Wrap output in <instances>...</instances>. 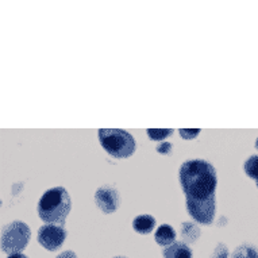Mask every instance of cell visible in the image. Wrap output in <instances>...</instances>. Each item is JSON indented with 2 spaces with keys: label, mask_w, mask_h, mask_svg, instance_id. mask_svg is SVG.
<instances>
[{
  "label": "cell",
  "mask_w": 258,
  "mask_h": 258,
  "mask_svg": "<svg viewBox=\"0 0 258 258\" xmlns=\"http://www.w3.org/2000/svg\"><path fill=\"white\" fill-rule=\"evenodd\" d=\"M186 211L198 223L211 224L215 216V196L207 200H195L185 198Z\"/></svg>",
  "instance_id": "5"
},
{
  "label": "cell",
  "mask_w": 258,
  "mask_h": 258,
  "mask_svg": "<svg viewBox=\"0 0 258 258\" xmlns=\"http://www.w3.org/2000/svg\"><path fill=\"white\" fill-rule=\"evenodd\" d=\"M67 238V231L62 226L55 224H45L38 230V242L46 250L54 251L59 249Z\"/></svg>",
  "instance_id": "6"
},
{
  "label": "cell",
  "mask_w": 258,
  "mask_h": 258,
  "mask_svg": "<svg viewBox=\"0 0 258 258\" xmlns=\"http://www.w3.org/2000/svg\"><path fill=\"white\" fill-rule=\"evenodd\" d=\"M95 203L104 214H112L120 206V196L118 189L111 185L99 186L95 192Z\"/></svg>",
  "instance_id": "7"
},
{
  "label": "cell",
  "mask_w": 258,
  "mask_h": 258,
  "mask_svg": "<svg viewBox=\"0 0 258 258\" xmlns=\"http://www.w3.org/2000/svg\"><path fill=\"white\" fill-rule=\"evenodd\" d=\"M98 136L103 149L115 158H128L136 152V140L126 130L100 128Z\"/></svg>",
  "instance_id": "3"
},
{
  "label": "cell",
  "mask_w": 258,
  "mask_h": 258,
  "mask_svg": "<svg viewBox=\"0 0 258 258\" xmlns=\"http://www.w3.org/2000/svg\"><path fill=\"white\" fill-rule=\"evenodd\" d=\"M7 258H27L23 253H15V254H11V255H9Z\"/></svg>",
  "instance_id": "19"
},
{
  "label": "cell",
  "mask_w": 258,
  "mask_h": 258,
  "mask_svg": "<svg viewBox=\"0 0 258 258\" xmlns=\"http://www.w3.org/2000/svg\"><path fill=\"white\" fill-rule=\"evenodd\" d=\"M55 258H77L76 253H73L71 250H67V251H63V253L58 254Z\"/></svg>",
  "instance_id": "18"
},
{
  "label": "cell",
  "mask_w": 258,
  "mask_h": 258,
  "mask_svg": "<svg viewBox=\"0 0 258 258\" xmlns=\"http://www.w3.org/2000/svg\"><path fill=\"white\" fill-rule=\"evenodd\" d=\"M180 231H181L182 238H184V241H185L186 243H192V242H195L200 235L199 227H198L196 224L192 223V222H184V223L181 224V229H180Z\"/></svg>",
  "instance_id": "11"
},
{
  "label": "cell",
  "mask_w": 258,
  "mask_h": 258,
  "mask_svg": "<svg viewBox=\"0 0 258 258\" xmlns=\"http://www.w3.org/2000/svg\"><path fill=\"white\" fill-rule=\"evenodd\" d=\"M233 258H258V251L250 245H241L233 253Z\"/></svg>",
  "instance_id": "13"
},
{
  "label": "cell",
  "mask_w": 258,
  "mask_h": 258,
  "mask_svg": "<svg viewBox=\"0 0 258 258\" xmlns=\"http://www.w3.org/2000/svg\"><path fill=\"white\" fill-rule=\"evenodd\" d=\"M114 258H124V257H114Z\"/></svg>",
  "instance_id": "21"
},
{
  "label": "cell",
  "mask_w": 258,
  "mask_h": 258,
  "mask_svg": "<svg viewBox=\"0 0 258 258\" xmlns=\"http://www.w3.org/2000/svg\"><path fill=\"white\" fill-rule=\"evenodd\" d=\"M72 207L68 190L63 186H54L47 189L38 202V216L47 224L62 226Z\"/></svg>",
  "instance_id": "2"
},
{
  "label": "cell",
  "mask_w": 258,
  "mask_h": 258,
  "mask_svg": "<svg viewBox=\"0 0 258 258\" xmlns=\"http://www.w3.org/2000/svg\"><path fill=\"white\" fill-rule=\"evenodd\" d=\"M255 184H257V188H258V181H255Z\"/></svg>",
  "instance_id": "22"
},
{
  "label": "cell",
  "mask_w": 258,
  "mask_h": 258,
  "mask_svg": "<svg viewBox=\"0 0 258 258\" xmlns=\"http://www.w3.org/2000/svg\"><path fill=\"white\" fill-rule=\"evenodd\" d=\"M165 258H192V251L185 242H174L164 250Z\"/></svg>",
  "instance_id": "9"
},
{
  "label": "cell",
  "mask_w": 258,
  "mask_h": 258,
  "mask_svg": "<svg viewBox=\"0 0 258 258\" xmlns=\"http://www.w3.org/2000/svg\"><path fill=\"white\" fill-rule=\"evenodd\" d=\"M154 238L160 246H170L176 241V231L170 224H161L157 229Z\"/></svg>",
  "instance_id": "8"
},
{
  "label": "cell",
  "mask_w": 258,
  "mask_h": 258,
  "mask_svg": "<svg viewBox=\"0 0 258 258\" xmlns=\"http://www.w3.org/2000/svg\"><path fill=\"white\" fill-rule=\"evenodd\" d=\"M146 134L152 141H162L173 134V128H149Z\"/></svg>",
  "instance_id": "14"
},
{
  "label": "cell",
  "mask_w": 258,
  "mask_h": 258,
  "mask_svg": "<svg viewBox=\"0 0 258 258\" xmlns=\"http://www.w3.org/2000/svg\"><path fill=\"white\" fill-rule=\"evenodd\" d=\"M30 227L22 220H14L2 231V250L10 255L22 253L30 241Z\"/></svg>",
  "instance_id": "4"
},
{
  "label": "cell",
  "mask_w": 258,
  "mask_h": 258,
  "mask_svg": "<svg viewBox=\"0 0 258 258\" xmlns=\"http://www.w3.org/2000/svg\"><path fill=\"white\" fill-rule=\"evenodd\" d=\"M229 257V250L226 247V245L223 243H219L218 247L214 251V258H227Z\"/></svg>",
  "instance_id": "16"
},
{
  "label": "cell",
  "mask_w": 258,
  "mask_h": 258,
  "mask_svg": "<svg viewBox=\"0 0 258 258\" xmlns=\"http://www.w3.org/2000/svg\"><path fill=\"white\" fill-rule=\"evenodd\" d=\"M243 170L250 178L258 181V156H250L243 164Z\"/></svg>",
  "instance_id": "12"
},
{
  "label": "cell",
  "mask_w": 258,
  "mask_h": 258,
  "mask_svg": "<svg viewBox=\"0 0 258 258\" xmlns=\"http://www.w3.org/2000/svg\"><path fill=\"white\" fill-rule=\"evenodd\" d=\"M157 153L160 154H170L172 153V144L170 142H162L156 148Z\"/></svg>",
  "instance_id": "17"
},
{
  "label": "cell",
  "mask_w": 258,
  "mask_h": 258,
  "mask_svg": "<svg viewBox=\"0 0 258 258\" xmlns=\"http://www.w3.org/2000/svg\"><path fill=\"white\" fill-rule=\"evenodd\" d=\"M178 133H180V136H181L184 140L189 141V140H194V138H196V137L199 136L200 130L199 128H180Z\"/></svg>",
  "instance_id": "15"
},
{
  "label": "cell",
  "mask_w": 258,
  "mask_h": 258,
  "mask_svg": "<svg viewBox=\"0 0 258 258\" xmlns=\"http://www.w3.org/2000/svg\"><path fill=\"white\" fill-rule=\"evenodd\" d=\"M178 181L185 198L195 200H207L215 196L218 174L206 160H188L178 169Z\"/></svg>",
  "instance_id": "1"
},
{
  "label": "cell",
  "mask_w": 258,
  "mask_h": 258,
  "mask_svg": "<svg viewBox=\"0 0 258 258\" xmlns=\"http://www.w3.org/2000/svg\"><path fill=\"white\" fill-rule=\"evenodd\" d=\"M156 226V219L152 215H140L133 220V229L140 234L152 233Z\"/></svg>",
  "instance_id": "10"
},
{
  "label": "cell",
  "mask_w": 258,
  "mask_h": 258,
  "mask_svg": "<svg viewBox=\"0 0 258 258\" xmlns=\"http://www.w3.org/2000/svg\"><path fill=\"white\" fill-rule=\"evenodd\" d=\"M255 148H257V150H258V138H257V141H255Z\"/></svg>",
  "instance_id": "20"
}]
</instances>
